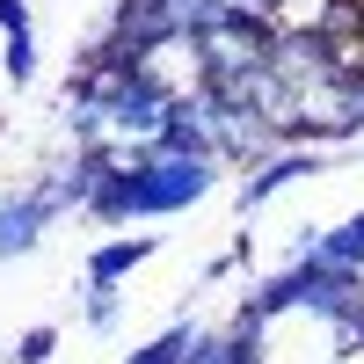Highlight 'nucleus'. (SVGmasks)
<instances>
[{
	"mask_svg": "<svg viewBox=\"0 0 364 364\" xmlns=\"http://www.w3.org/2000/svg\"><path fill=\"white\" fill-rule=\"evenodd\" d=\"M336 364H364V343H350V350H343V357H336Z\"/></svg>",
	"mask_w": 364,
	"mask_h": 364,
	"instance_id": "6e6552de",
	"label": "nucleus"
},
{
	"mask_svg": "<svg viewBox=\"0 0 364 364\" xmlns=\"http://www.w3.org/2000/svg\"><path fill=\"white\" fill-rule=\"evenodd\" d=\"M357 299H364V269H357Z\"/></svg>",
	"mask_w": 364,
	"mask_h": 364,
	"instance_id": "1a4fd4ad",
	"label": "nucleus"
},
{
	"mask_svg": "<svg viewBox=\"0 0 364 364\" xmlns=\"http://www.w3.org/2000/svg\"><path fill=\"white\" fill-rule=\"evenodd\" d=\"M80 314L95 336H117L124 328V284H80Z\"/></svg>",
	"mask_w": 364,
	"mask_h": 364,
	"instance_id": "20e7f679",
	"label": "nucleus"
},
{
	"mask_svg": "<svg viewBox=\"0 0 364 364\" xmlns=\"http://www.w3.org/2000/svg\"><path fill=\"white\" fill-rule=\"evenodd\" d=\"M321 168H328L321 154H269L248 182H240V211H262L277 190H291V182H306V175H321Z\"/></svg>",
	"mask_w": 364,
	"mask_h": 364,
	"instance_id": "7ed1b4c3",
	"label": "nucleus"
},
{
	"mask_svg": "<svg viewBox=\"0 0 364 364\" xmlns=\"http://www.w3.org/2000/svg\"><path fill=\"white\" fill-rule=\"evenodd\" d=\"M161 255V233H109L95 255H87V269H80V284H124L132 269H146Z\"/></svg>",
	"mask_w": 364,
	"mask_h": 364,
	"instance_id": "f03ea898",
	"label": "nucleus"
},
{
	"mask_svg": "<svg viewBox=\"0 0 364 364\" xmlns=\"http://www.w3.org/2000/svg\"><path fill=\"white\" fill-rule=\"evenodd\" d=\"M8 357H15V364H51V357H58V328H51V321L22 328V343H15Z\"/></svg>",
	"mask_w": 364,
	"mask_h": 364,
	"instance_id": "423d86ee",
	"label": "nucleus"
},
{
	"mask_svg": "<svg viewBox=\"0 0 364 364\" xmlns=\"http://www.w3.org/2000/svg\"><path fill=\"white\" fill-rule=\"evenodd\" d=\"M37 29V8L29 0H0V37H29Z\"/></svg>",
	"mask_w": 364,
	"mask_h": 364,
	"instance_id": "0eeeda50",
	"label": "nucleus"
},
{
	"mask_svg": "<svg viewBox=\"0 0 364 364\" xmlns=\"http://www.w3.org/2000/svg\"><path fill=\"white\" fill-rule=\"evenodd\" d=\"M58 211H66V204H58V190H51L44 175L29 182V190H8V197H0V262L37 255L44 233L58 226Z\"/></svg>",
	"mask_w": 364,
	"mask_h": 364,
	"instance_id": "f257e3e1",
	"label": "nucleus"
},
{
	"mask_svg": "<svg viewBox=\"0 0 364 364\" xmlns=\"http://www.w3.org/2000/svg\"><path fill=\"white\" fill-rule=\"evenodd\" d=\"M0 73H8V87H37V29L29 37H0Z\"/></svg>",
	"mask_w": 364,
	"mask_h": 364,
	"instance_id": "39448f33",
	"label": "nucleus"
}]
</instances>
